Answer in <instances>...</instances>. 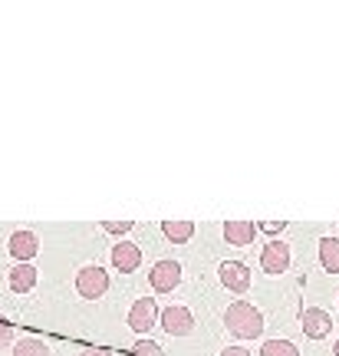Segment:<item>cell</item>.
<instances>
[{
	"mask_svg": "<svg viewBox=\"0 0 339 356\" xmlns=\"http://www.w3.org/2000/svg\"><path fill=\"white\" fill-rule=\"evenodd\" d=\"M224 323L238 340H254V337L264 333V314L254 304H247V300H234V304L227 307Z\"/></svg>",
	"mask_w": 339,
	"mask_h": 356,
	"instance_id": "6da1fadb",
	"label": "cell"
},
{
	"mask_svg": "<svg viewBox=\"0 0 339 356\" xmlns=\"http://www.w3.org/2000/svg\"><path fill=\"white\" fill-rule=\"evenodd\" d=\"M79 356H113V350H102V346H92V350H83Z\"/></svg>",
	"mask_w": 339,
	"mask_h": 356,
	"instance_id": "7402d4cb",
	"label": "cell"
},
{
	"mask_svg": "<svg viewBox=\"0 0 339 356\" xmlns=\"http://www.w3.org/2000/svg\"><path fill=\"white\" fill-rule=\"evenodd\" d=\"M13 356H53L50 343L47 340H37V337H24L13 343Z\"/></svg>",
	"mask_w": 339,
	"mask_h": 356,
	"instance_id": "5bb4252c",
	"label": "cell"
},
{
	"mask_svg": "<svg viewBox=\"0 0 339 356\" xmlns=\"http://www.w3.org/2000/svg\"><path fill=\"white\" fill-rule=\"evenodd\" d=\"M300 327H303V333H306L310 340H323V337L333 333V317H329L323 307H306V310H303Z\"/></svg>",
	"mask_w": 339,
	"mask_h": 356,
	"instance_id": "52a82bcc",
	"label": "cell"
},
{
	"mask_svg": "<svg viewBox=\"0 0 339 356\" xmlns=\"http://www.w3.org/2000/svg\"><path fill=\"white\" fill-rule=\"evenodd\" d=\"M333 353H336V356H339V337H336V343H333Z\"/></svg>",
	"mask_w": 339,
	"mask_h": 356,
	"instance_id": "603a6c76",
	"label": "cell"
},
{
	"mask_svg": "<svg viewBox=\"0 0 339 356\" xmlns=\"http://www.w3.org/2000/svg\"><path fill=\"white\" fill-rule=\"evenodd\" d=\"M221 356H251V350H244V346H227Z\"/></svg>",
	"mask_w": 339,
	"mask_h": 356,
	"instance_id": "44dd1931",
	"label": "cell"
},
{
	"mask_svg": "<svg viewBox=\"0 0 339 356\" xmlns=\"http://www.w3.org/2000/svg\"><path fill=\"white\" fill-rule=\"evenodd\" d=\"M106 291H109V274H106L99 264L79 267V274H76V293H79V297L99 300V297H106Z\"/></svg>",
	"mask_w": 339,
	"mask_h": 356,
	"instance_id": "7a4b0ae2",
	"label": "cell"
},
{
	"mask_svg": "<svg viewBox=\"0 0 339 356\" xmlns=\"http://www.w3.org/2000/svg\"><path fill=\"white\" fill-rule=\"evenodd\" d=\"M149 284L155 293H172L181 284V264L178 261H155V267L149 270Z\"/></svg>",
	"mask_w": 339,
	"mask_h": 356,
	"instance_id": "277c9868",
	"label": "cell"
},
{
	"mask_svg": "<svg viewBox=\"0 0 339 356\" xmlns=\"http://www.w3.org/2000/svg\"><path fill=\"white\" fill-rule=\"evenodd\" d=\"M162 234L168 238L172 244H188L191 234H195V221H185V218H178V221H162Z\"/></svg>",
	"mask_w": 339,
	"mask_h": 356,
	"instance_id": "7c38bea8",
	"label": "cell"
},
{
	"mask_svg": "<svg viewBox=\"0 0 339 356\" xmlns=\"http://www.w3.org/2000/svg\"><path fill=\"white\" fill-rule=\"evenodd\" d=\"M320 264L329 274H339V241L336 238H323L320 241Z\"/></svg>",
	"mask_w": 339,
	"mask_h": 356,
	"instance_id": "9a60e30c",
	"label": "cell"
},
{
	"mask_svg": "<svg viewBox=\"0 0 339 356\" xmlns=\"http://www.w3.org/2000/svg\"><path fill=\"white\" fill-rule=\"evenodd\" d=\"M217 274H221V284L234 293H247V287H251V270H247V264H240V261H224V264L217 267Z\"/></svg>",
	"mask_w": 339,
	"mask_h": 356,
	"instance_id": "9c48e42d",
	"label": "cell"
},
{
	"mask_svg": "<svg viewBox=\"0 0 339 356\" xmlns=\"http://www.w3.org/2000/svg\"><path fill=\"white\" fill-rule=\"evenodd\" d=\"M261 356H300V350L290 343V340H267L261 346Z\"/></svg>",
	"mask_w": 339,
	"mask_h": 356,
	"instance_id": "2e32d148",
	"label": "cell"
},
{
	"mask_svg": "<svg viewBox=\"0 0 339 356\" xmlns=\"http://www.w3.org/2000/svg\"><path fill=\"white\" fill-rule=\"evenodd\" d=\"M135 228V221H102V231H109V234H129V231Z\"/></svg>",
	"mask_w": 339,
	"mask_h": 356,
	"instance_id": "ac0fdd59",
	"label": "cell"
},
{
	"mask_svg": "<svg viewBox=\"0 0 339 356\" xmlns=\"http://www.w3.org/2000/svg\"><path fill=\"white\" fill-rule=\"evenodd\" d=\"M13 340V323L7 317H0V346H7Z\"/></svg>",
	"mask_w": 339,
	"mask_h": 356,
	"instance_id": "d6986e66",
	"label": "cell"
},
{
	"mask_svg": "<svg viewBox=\"0 0 339 356\" xmlns=\"http://www.w3.org/2000/svg\"><path fill=\"white\" fill-rule=\"evenodd\" d=\"M155 323H158V304H155V297H138L135 304L129 307V327L145 337Z\"/></svg>",
	"mask_w": 339,
	"mask_h": 356,
	"instance_id": "5b68a950",
	"label": "cell"
},
{
	"mask_svg": "<svg viewBox=\"0 0 339 356\" xmlns=\"http://www.w3.org/2000/svg\"><path fill=\"white\" fill-rule=\"evenodd\" d=\"M7 251H10V257L17 264H30V261L40 254L37 234H33V231H13L10 241H7Z\"/></svg>",
	"mask_w": 339,
	"mask_h": 356,
	"instance_id": "8992f818",
	"label": "cell"
},
{
	"mask_svg": "<svg viewBox=\"0 0 339 356\" xmlns=\"http://www.w3.org/2000/svg\"><path fill=\"white\" fill-rule=\"evenodd\" d=\"M37 287V267L33 264H17L10 270V291L17 293H26Z\"/></svg>",
	"mask_w": 339,
	"mask_h": 356,
	"instance_id": "4fadbf2b",
	"label": "cell"
},
{
	"mask_svg": "<svg viewBox=\"0 0 339 356\" xmlns=\"http://www.w3.org/2000/svg\"><path fill=\"white\" fill-rule=\"evenodd\" d=\"M158 323L165 327L168 337H188V333L195 330V314L181 304L165 307V310H158Z\"/></svg>",
	"mask_w": 339,
	"mask_h": 356,
	"instance_id": "3957f363",
	"label": "cell"
},
{
	"mask_svg": "<svg viewBox=\"0 0 339 356\" xmlns=\"http://www.w3.org/2000/svg\"><path fill=\"white\" fill-rule=\"evenodd\" d=\"M113 264H115V270H122V274L138 270V267H142V251H138V244H132V241L113 244Z\"/></svg>",
	"mask_w": 339,
	"mask_h": 356,
	"instance_id": "30bf717a",
	"label": "cell"
},
{
	"mask_svg": "<svg viewBox=\"0 0 339 356\" xmlns=\"http://www.w3.org/2000/svg\"><path fill=\"white\" fill-rule=\"evenodd\" d=\"M287 228V221H257V231H267V234H280Z\"/></svg>",
	"mask_w": 339,
	"mask_h": 356,
	"instance_id": "ffe728a7",
	"label": "cell"
},
{
	"mask_svg": "<svg viewBox=\"0 0 339 356\" xmlns=\"http://www.w3.org/2000/svg\"><path fill=\"white\" fill-rule=\"evenodd\" d=\"M132 356H162V346L151 343V340H138V343L132 346Z\"/></svg>",
	"mask_w": 339,
	"mask_h": 356,
	"instance_id": "e0dca14e",
	"label": "cell"
},
{
	"mask_svg": "<svg viewBox=\"0 0 339 356\" xmlns=\"http://www.w3.org/2000/svg\"><path fill=\"white\" fill-rule=\"evenodd\" d=\"M254 234H257V225H254V221H244V218H234V221L224 225V241L234 244V248L254 244Z\"/></svg>",
	"mask_w": 339,
	"mask_h": 356,
	"instance_id": "8fae6325",
	"label": "cell"
},
{
	"mask_svg": "<svg viewBox=\"0 0 339 356\" xmlns=\"http://www.w3.org/2000/svg\"><path fill=\"white\" fill-rule=\"evenodd\" d=\"M261 267H264L267 274H283L290 267V244H283L280 238L264 244V251H261Z\"/></svg>",
	"mask_w": 339,
	"mask_h": 356,
	"instance_id": "ba28073f",
	"label": "cell"
}]
</instances>
